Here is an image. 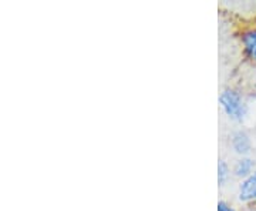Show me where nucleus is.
<instances>
[{
    "label": "nucleus",
    "instance_id": "1",
    "mask_svg": "<svg viewBox=\"0 0 256 211\" xmlns=\"http://www.w3.org/2000/svg\"><path fill=\"white\" fill-rule=\"evenodd\" d=\"M220 104L225 109L226 114L232 119H242L245 113V106L235 92H224L220 96Z\"/></svg>",
    "mask_w": 256,
    "mask_h": 211
},
{
    "label": "nucleus",
    "instance_id": "2",
    "mask_svg": "<svg viewBox=\"0 0 256 211\" xmlns=\"http://www.w3.org/2000/svg\"><path fill=\"white\" fill-rule=\"evenodd\" d=\"M239 198L242 201L256 200V171L248 175V178L239 187Z\"/></svg>",
    "mask_w": 256,
    "mask_h": 211
},
{
    "label": "nucleus",
    "instance_id": "3",
    "mask_svg": "<svg viewBox=\"0 0 256 211\" xmlns=\"http://www.w3.org/2000/svg\"><path fill=\"white\" fill-rule=\"evenodd\" d=\"M232 146L236 150V153L245 154L250 148V141H249V137L245 133H236L234 140H232Z\"/></svg>",
    "mask_w": 256,
    "mask_h": 211
},
{
    "label": "nucleus",
    "instance_id": "4",
    "mask_svg": "<svg viewBox=\"0 0 256 211\" xmlns=\"http://www.w3.org/2000/svg\"><path fill=\"white\" fill-rule=\"evenodd\" d=\"M254 168V161L249 160V158H244V160H239L236 165H235V174L239 177H245L250 173V170Z\"/></svg>",
    "mask_w": 256,
    "mask_h": 211
},
{
    "label": "nucleus",
    "instance_id": "5",
    "mask_svg": "<svg viewBox=\"0 0 256 211\" xmlns=\"http://www.w3.org/2000/svg\"><path fill=\"white\" fill-rule=\"evenodd\" d=\"M244 43L249 53H254L256 49V30L255 32H249L244 36Z\"/></svg>",
    "mask_w": 256,
    "mask_h": 211
},
{
    "label": "nucleus",
    "instance_id": "6",
    "mask_svg": "<svg viewBox=\"0 0 256 211\" xmlns=\"http://www.w3.org/2000/svg\"><path fill=\"white\" fill-rule=\"evenodd\" d=\"M226 175H228V167L224 161H220V164H218V181H220V184L225 181Z\"/></svg>",
    "mask_w": 256,
    "mask_h": 211
},
{
    "label": "nucleus",
    "instance_id": "7",
    "mask_svg": "<svg viewBox=\"0 0 256 211\" xmlns=\"http://www.w3.org/2000/svg\"><path fill=\"white\" fill-rule=\"evenodd\" d=\"M218 211H235L230 205H228L226 202L220 201L218 202Z\"/></svg>",
    "mask_w": 256,
    "mask_h": 211
},
{
    "label": "nucleus",
    "instance_id": "8",
    "mask_svg": "<svg viewBox=\"0 0 256 211\" xmlns=\"http://www.w3.org/2000/svg\"><path fill=\"white\" fill-rule=\"evenodd\" d=\"M254 56H255V59H256V49H255V52H254Z\"/></svg>",
    "mask_w": 256,
    "mask_h": 211
}]
</instances>
